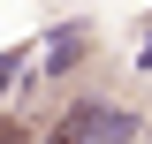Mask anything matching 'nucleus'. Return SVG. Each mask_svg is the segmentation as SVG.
I'll return each instance as SVG.
<instances>
[{
  "instance_id": "obj_1",
  "label": "nucleus",
  "mask_w": 152,
  "mask_h": 144,
  "mask_svg": "<svg viewBox=\"0 0 152 144\" xmlns=\"http://www.w3.org/2000/svg\"><path fill=\"white\" fill-rule=\"evenodd\" d=\"M84 53H91V31H84V23H61V31L46 38V76H69Z\"/></svg>"
},
{
  "instance_id": "obj_2",
  "label": "nucleus",
  "mask_w": 152,
  "mask_h": 144,
  "mask_svg": "<svg viewBox=\"0 0 152 144\" xmlns=\"http://www.w3.org/2000/svg\"><path fill=\"white\" fill-rule=\"evenodd\" d=\"M91 137H99V99H76L53 121V144H91Z\"/></svg>"
},
{
  "instance_id": "obj_3",
  "label": "nucleus",
  "mask_w": 152,
  "mask_h": 144,
  "mask_svg": "<svg viewBox=\"0 0 152 144\" xmlns=\"http://www.w3.org/2000/svg\"><path fill=\"white\" fill-rule=\"evenodd\" d=\"M137 137H145V121H137L129 106H99V137L91 144H137Z\"/></svg>"
},
{
  "instance_id": "obj_4",
  "label": "nucleus",
  "mask_w": 152,
  "mask_h": 144,
  "mask_svg": "<svg viewBox=\"0 0 152 144\" xmlns=\"http://www.w3.org/2000/svg\"><path fill=\"white\" fill-rule=\"evenodd\" d=\"M15 68H23V46H8V53H0V91L15 84Z\"/></svg>"
}]
</instances>
